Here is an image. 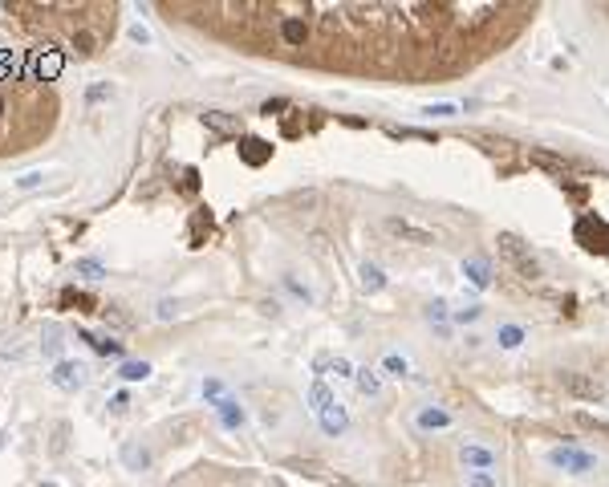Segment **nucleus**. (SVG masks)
Instances as JSON below:
<instances>
[{
    "instance_id": "1",
    "label": "nucleus",
    "mask_w": 609,
    "mask_h": 487,
    "mask_svg": "<svg viewBox=\"0 0 609 487\" xmlns=\"http://www.w3.org/2000/svg\"><path fill=\"white\" fill-rule=\"evenodd\" d=\"M495 244H500V256L508 260V264H512V268H516L520 276H524V280H536V276H541V264L532 260V252L524 248V240H520V236H512V232H500V240H495Z\"/></svg>"
},
{
    "instance_id": "2",
    "label": "nucleus",
    "mask_w": 609,
    "mask_h": 487,
    "mask_svg": "<svg viewBox=\"0 0 609 487\" xmlns=\"http://www.w3.org/2000/svg\"><path fill=\"white\" fill-rule=\"evenodd\" d=\"M577 240L585 244L589 252H609V224L597 215H581L577 220Z\"/></svg>"
},
{
    "instance_id": "3",
    "label": "nucleus",
    "mask_w": 609,
    "mask_h": 487,
    "mask_svg": "<svg viewBox=\"0 0 609 487\" xmlns=\"http://www.w3.org/2000/svg\"><path fill=\"white\" fill-rule=\"evenodd\" d=\"M85 378H90V370H85L82 361H66V357H61L49 373V382L57 390H66V394H78V390L85 386Z\"/></svg>"
},
{
    "instance_id": "4",
    "label": "nucleus",
    "mask_w": 609,
    "mask_h": 487,
    "mask_svg": "<svg viewBox=\"0 0 609 487\" xmlns=\"http://www.w3.org/2000/svg\"><path fill=\"white\" fill-rule=\"evenodd\" d=\"M548 463L573 471V475H585V471H593V455L577 451V447H553V451H548Z\"/></svg>"
},
{
    "instance_id": "5",
    "label": "nucleus",
    "mask_w": 609,
    "mask_h": 487,
    "mask_svg": "<svg viewBox=\"0 0 609 487\" xmlns=\"http://www.w3.org/2000/svg\"><path fill=\"white\" fill-rule=\"evenodd\" d=\"M382 227L390 232V236H398V240H411V244H435V236H430L427 227H418V224H411V220H402V215H386L382 220Z\"/></svg>"
},
{
    "instance_id": "6",
    "label": "nucleus",
    "mask_w": 609,
    "mask_h": 487,
    "mask_svg": "<svg viewBox=\"0 0 609 487\" xmlns=\"http://www.w3.org/2000/svg\"><path fill=\"white\" fill-rule=\"evenodd\" d=\"M560 386L569 390V394H577V398H601V394H605L597 378H589V373H577V370H560Z\"/></svg>"
},
{
    "instance_id": "7",
    "label": "nucleus",
    "mask_w": 609,
    "mask_h": 487,
    "mask_svg": "<svg viewBox=\"0 0 609 487\" xmlns=\"http://www.w3.org/2000/svg\"><path fill=\"white\" fill-rule=\"evenodd\" d=\"M459 463L467 471H492L495 463H500V455L488 451V447H479V443H463V447H459Z\"/></svg>"
},
{
    "instance_id": "8",
    "label": "nucleus",
    "mask_w": 609,
    "mask_h": 487,
    "mask_svg": "<svg viewBox=\"0 0 609 487\" xmlns=\"http://www.w3.org/2000/svg\"><path fill=\"white\" fill-rule=\"evenodd\" d=\"M321 431H325V435H333V438L346 435V431H349L346 406H342V402H330V406H325V410H321Z\"/></svg>"
},
{
    "instance_id": "9",
    "label": "nucleus",
    "mask_w": 609,
    "mask_h": 487,
    "mask_svg": "<svg viewBox=\"0 0 609 487\" xmlns=\"http://www.w3.org/2000/svg\"><path fill=\"white\" fill-rule=\"evenodd\" d=\"M414 426H418V431H447V426H451V414H447L443 406H423V410L414 414Z\"/></svg>"
},
{
    "instance_id": "10",
    "label": "nucleus",
    "mask_w": 609,
    "mask_h": 487,
    "mask_svg": "<svg viewBox=\"0 0 609 487\" xmlns=\"http://www.w3.org/2000/svg\"><path fill=\"white\" fill-rule=\"evenodd\" d=\"M280 41H284V45H293V49H301L305 41H309V25H305L301 16H284V20H280Z\"/></svg>"
},
{
    "instance_id": "11",
    "label": "nucleus",
    "mask_w": 609,
    "mask_h": 487,
    "mask_svg": "<svg viewBox=\"0 0 609 487\" xmlns=\"http://www.w3.org/2000/svg\"><path fill=\"white\" fill-rule=\"evenodd\" d=\"M463 276H467L476 289H488V284H492V268H488V260H483V256H467V260H463Z\"/></svg>"
},
{
    "instance_id": "12",
    "label": "nucleus",
    "mask_w": 609,
    "mask_h": 487,
    "mask_svg": "<svg viewBox=\"0 0 609 487\" xmlns=\"http://www.w3.org/2000/svg\"><path fill=\"white\" fill-rule=\"evenodd\" d=\"M240 155H244L248 167H264V162L272 159V146L264 143V138H244V143H240Z\"/></svg>"
},
{
    "instance_id": "13",
    "label": "nucleus",
    "mask_w": 609,
    "mask_h": 487,
    "mask_svg": "<svg viewBox=\"0 0 609 487\" xmlns=\"http://www.w3.org/2000/svg\"><path fill=\"white\" fill-rule=\"evenodd\" d=\"M215 414L224 422V431H240V426H244V410H240L236 398H219V402H215Z\"/></svg>"
},
{
    "instance_id": "14",
    "label": "nucleus",
    "mask_w": 609,
    "mask_h": 487,
    "mask_svg": "<svg viewBox=\"0 0 609 487\" xmlns=\"http://www.w3.org/2000/svg\"><path fill=\"white\" fill-rule=\"evenodd\" d=\"M354 382H358V390H362L366 398H378V394H382V373H378V370H370V366L354 370Z\"/></svg>"
},
{
    "instance_id": "15",
    "label": "nucleus",
    "mask_w": 609,
    "mask_h": 487,
    "mask_svg": "<svg viewBox=\"0 0 609 487\" xmlns=\"http://www.w3.org/2000/svg\"><path fill=\"white\" fill-rule=\"evenodd\" d=\"M0 357H4V361H25V357H29V345H25L17 333H0Z\"/></svg>"
},
{
    "instance_id": "16",
    "label": "nucleus",
    "mask_w": 609,
    "mask_h": 487,
    "mask_svg": "<svg viewBox=\"0 0 609 487\" xmlns=\"http://www.w3.org/2000/svg\"><path fill=\"white\" fill-rule=\"evenodd\" d=\"M122 463H126L131 471H147L150 467V451L138 447V443H126V447H122Z\"/></svg>"
},
{
    "instance_id": "17",
    "label": "nucleus",
    "mask_w": 609,
    "mask_h": 487,
    "mask_svg": "<svg viewBox=\"0 0 609 487\" xmlns=\"http://www.w3.org/2000/svg\"><path fill=\"white\" fill-rule=\"evenodd\" d=\"M382 289H386V272H382L378 264H370V260H366V264H362V292L374 296V292H382Z\"/></svg>"
},
{
    "instance_id": "18",
    "label": "nucleus",
    "mask_w": 609,
    "mask_h": 487,
    "mask_svg": "<svg viewBox=\"0 0 609 487\" xmlns=\"http://www.w3.org/2000/svg\"><path fill=\"white\" fill-rule=\"evenodd\" d=\"M203 122H207L215 134H240V122L228 118V114H219V110H207V114H203Z\"/></svg>"
},
{
    "instance_id": "19",
    "label": "nucleus",
    "mask_w": 609,
    "mask_h": 487,
    "mask_svg": "<svg viewBox=\"0 0 609 487\" xmlns=\"http://www.w3.org/2000/svg\"><path fill=\"white\" fill-rule=\"evenodd\" d=\"M82 341H90V349H94V354H106V357H110V354H122V341H114V337H98V333H82Z\"/></svg>"
},
{
    "instance_id": "20",
    "label": "nucleus",
    "mask_w": 609,
    "mask_h": 487,
    "mask_svg": "<svg viewBox=\"0 0 609 487\" xmlns=\"http://www.w3.org/2000/svg\"><path fill=\"white\" fill-rule=\"evenodd\" d=\"M317 370H333L337 378H354V361L349 357H317Z\"/></svg>"
},
{
    "instance_id": "21",
    "label": "nucleus",
    "mask_w": 609,
    "mask_h": 487,
    "mask_svg": "<svg viewBox=\"0 0 609 487\" xmlns=\"http://www.w3.org/2000/svg\"><path fill=\"white\" fill-rule=\"evenodd\" d=\"M532 162H536V167H548V171H557L560 179L569 175V162L557 159V155H548V150H532Z\"/></svg>"
},
{
    "instance_id": "22",
    "label": "nucleus",
    "mask_w": 609,
    "mask_h": 487,
    "mask_svg": "<svg viewBox=\"0 0 609 487\" xmlns=\"http://www.w3.org/2000/svg\"><path fill=\"white\" fill-rule=\"evenodd\" d=\"M495 337H500L504 349H520V345H524V329H520V325H500V333H495Z\"/></svg>"
},
{
    "instance_id": "23",
    "label": "nucleus",
    "mask_w": 609,
    "mask_h": 487,
    "mask_svg": "<svg viewBox=\"0 0 609 487\" xmlns=\"http://www.w3.org/2000/svg\"><path fill=\"white\" fill-rule=\"evenodd\" d=\"M330 402H333V394H330V386H325V382H321V378H317L313 386H309V406H313L317 414H321V410H325V406H330Z\"/></svg>"
},
{
    "instance_id": "24",
    "label": "nucleus",
    "mask_w": 609,
    "mask_h": 487,
    "mask_svg": "<svg viewBox=\"0 0 609 487\" xmlns=\"http://www.w3.org/2000/svg\"><path fill=\"white\" fill-rule=\"evenodd\" d=\"M73 49H78L82 57H94V53H98V37H94L90 29H78L73 32Z\"/></svg>"
},
{
    "instance_id": "25",
    "label": "nucleus",
    "mask_w": 609,
    "mask_h": 487,
    "mask_svg": "<svg viewBox=\"0 0 609 487\" xmlns=\"http://www.w3.org/2000/svg\"><path fill=\"white\" fill-rule=\"evenodd\" d=\"M118 373H122L126 382H147V378H150V361H122V370H118Z\"/></svg>"
},
{
    "instance_id": "26",
    "label": "nucleus",
    "mask_w": 609,
    "mask_h": 487,
    "mask_svg": "<svg viewBox=\"0 0 609 487\" xmlns=\"http://www.w3.org/2000/svg\"><path fill=\"white\" fill-rule=\"evenodd\" d=\"M69 447V422H57L53 426V455H66Z\"/></svg>"
},
{
    "instance_id": "27",
    "label": "nucleus",
    "mask_w": 609,
    "mask_h": 487,
    "mask_svg": "<svg viewBox=\"0 0 609 487\" xmlns=\"http://www.w3.org/2000/svg\"><path fill=\"white\" fill-rule=\"evenodd\" d=\"M37 69H41L45 78H57V69H61V57H53V53H41V57H37Z\"/></svg>"
},
{
    "instance_id": "28",
    "label": "nucleus",
    "mask_w": 609,
    "mask_h": 487,
    "mask_svg": "<svg viewBox=\"0 0 609 487\" xmlns=\"http://www.w3.org/2000/svg\"><path fill=\"white\" fill-rule=\"evenodd\" d=\"M382 370H390V373H394V378H406V370H411V366H406V357H398V354H386V361H382Z\"/></svg>"
},
{
    "instance_id": "29",
    "label": "nucleus",
    "mask_w": 609,
    "mask_h": 487,
    "mask_svg": "<svg viewBox=\"0 0 609 487\" xmlns=\"http://www.w3.org/2000/svg\"><path fill=\"white\" fill-rule=\"evenodd\" d=\"M61 301H66V305H82V308H94V296H90V292H73V289H66V292H61Z\"/></svg>"
},
{
    "instance_id": "30",
    "label": "nucleus",
    "mask_w": 609,
    "mask_h": 487,
    "mask_svg": "<svg viewBox=\"0 0 609 487\" xmlns=\"http://www.w3.org/2000/svg\"><path fill=\"white\" fill-rule=\"evenodd\" d=\"M41 354H49V357H57V354H61V341H57V329H49V333H45V341H41Z\"/></svg>"
},
{
    "instance_id": "31",
    "label": "nucleus",
    "mask_w": 609,
    "mask_h": 487,
    "mask_svg": "<svg viewBox=\"0 0 609 487\" xmlns=\"http://www.w3.org/2000/svg\"><path fill=\"white\" fill-rule=\"evenodd\" d=\"M78 272L90 276V280H98V276H102V264H98V260H78Z\"/></svg>"
},
{
    "instance_id": "32",
    "label": "nucleus",
    "mask_w": 609,
    "mask_h": 487,
    "mask_svg": "<svg viewBox=\"0 0 609 487\" xmlns=\"http://www.w3.org/2000/svg\"><path fill=\"white\" fill-rule=\"evenodd\" d=\"M41 179H45L41 171H29V175L17 179V187H20V191H33V187H41Z\"/></svg>"
},
{
    "instance_id": "33",
    "label": "nucleus",
    "mask_w": 609,
    "mask_h": 487,
    "mask_svg": "<svg viewBox=\"0 0 609 487\" xmlns=\"http://www.w3.org/2000/svg\"><path fill=\"white\" fill-rule=\"evenodd\" d=\"M467 487H495V479L488 471H471V475H467Z\"/></svg>"
},
{
    "instance_id": "34",
    "label": "nucleus",
    "mask_w": 609,
    "mask_h": 487,
    "mask_svg": "<svg viewBox=\"0 0 609 487\" xmlns=\"http://www.w3.org/2000/svg\"><path fill=\"white\" fill-rule=\"evenodd\" d=\"M126 406H131V394H126V390H118L114 398H110V410H114V414H122Z\"/></svg>"
},
{
    "instance_id": "35",
    "label": "nucleus",
    "mask_w": 609,
    "mask_h": 487,
    "mask_svg": "<svg viewBox=\"0 0 609 487\" xmlns=\"http://www.w3.org/2000/svg\"><path fill=\"white\" fill-rule=\"evenodd\" d=\"M203 398H212V402H219V398H224V386H219L215 378H212V382H203Z\"/></svg>"
},
{
    "instance_id": "36",
    "label": "nucleus",
    "mask_w": 609,
    "mask_h": 487,
    "mask_svg": "<svg viewBox=\"0 0 609 487\" xmlns=\"http://www.w3.org/2000/svg\"><path fill=\"white\" fill-rule=\"evenodd\" d=\"M284 106H289L284 97H272V102H264V106H260V114H268V118H272V114H280Z\"/></svg>"
},
{
    "instance_id": "37",
    "label": "nucleus",
    "mask_w": 609,
    "mask_h": 487,
    "mask_svg": "<svg viewBox=\"0 0 609 487\" xmlns=\"http://www.w3.org/2000/svg\"><path fill=\"white\" fill-rule=\"evenodd\" d=\"M427 317H430V321H443V317H447V305H443V301H430V305H427Z\"/></svg>"
},
{
    "instance_id": "38",
    "label": "nucleus",
    "mask_w": 609,
    "mask_h": 487,
    "mask_svg": "<svg viewBox=\"0 0 609 487\" xmlns=\"http://www.w3.org/2000/svg\"><path fill=\"white\" fill-rule=\"evenodd\" d=\"M284 284H289V292H293V296H301V301H313V296H309V289H301L293 276H284Z\"/></svg>"
},
{
    "instance_id": "39",
    "label": "nucleus",
    "mask_w": 609,
    "mask_h": 487,
    "mask_svg": "<svg viewBox=\"0 0 609 487\" xmlns=\"http://www.w3.org/2000/svg\"><path fill=\"white\" fill-rule=\"evenodd\" d=\"M175 308H179L175 301H159V321H171V317H175Z\"/></svg>"
},
{
    "instance_id": "40",
    "label": "nucleus",
    "mask_w": 609,
    "mask_h": 487,
    "mask_svg": "<svg viewBox=\"0 0 609 487\" xmlns=\"http://www.w3.org/2000/svg\"><path fill=\"white\" fill-rule=\"evenodd\" d=\"M427 114H430V118H451L455 106H427Z\"/></svg>"
},
{
    "instance_id": "41",
    "label": "nucleus",
    "mask_w": 609,
    "mask_h": 487,
    "mask_svg": "<svg viewBox=\"0 0 609 487\" xmlns=\"http://www.w3.org/2000/svg\"><path fill=\"white\" fill-rule=\"evenodd\" d=\"M131 41H138V45H147V41H150V32L143 29V25H134V29H131Z\"/></svg>"
},
{
    "instance_id": "42",
    "label": "nucleus",
    "mask_w": 609,
    "mask_h": 487,
    "mask_svg": "<svg viewBox=\"0 0 609 487\" xmlns=\"http://www.w3.org/2000/svg\"><path fill=\"white\" fill-rule=\"evenodd\" d=\"M476 317H479V308H476V305H471V308H459V313H455V321H476Z\"/></svg>"
},
{
    "instance_id": "43",
    "label": "nucleus",
    "mask_w": 609,
    "mask_h": 487,
    "mask_svg": "<svg viewBox=\"0 0 609 487\" xmlns=\"http://www.w3.org/2000/svg\"><path fill=\"white\" fill-rule=\"evenodd\" d=\"M0 447H4V431H0Z\"/></svg>"
},
{
    "instance_id": "44",
    "label": "nucleus",
    "mask_w": 609,
    "mask_h": 487,
    "mask_svg": "<svg viewBox=\"0 0 609 487\" xmlns=\"http://www.w3.org/2000/svg\"><path fill=\"white\" fill-rule=\"evenodd\" d=\"M0 114H4V97H0Z\"/></svg>"
},
{
    "instance_id": "45",
    "label": "nucleus",
    "mask_w": 609,
    "mask_h": 487,
    "mask_svg": "<svg viewBox=\"0 0 609 487\" xmlns=\"http://www.w3.org/2000/svg\"><path fill=\"white\" fill-rule=\"evenodd\" d=\"M41 487H57V483H41Z\"/></svg>"
}]
</instances>
